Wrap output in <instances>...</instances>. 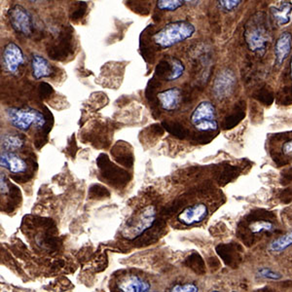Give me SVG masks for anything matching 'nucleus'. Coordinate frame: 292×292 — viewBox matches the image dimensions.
<instances>
[{"label":"nucleus","mask_w":292,"mask_h":292,"mask_svg":"<svg viewBox=\"0 0 292 292\" xmlns=\"http://www.w3.org/2000/svg\"><path fill=\"white\" fill-rule=\"evenodd\" d=\"M235 73L231 69H222L218 72L212 87V93L217 100H224L230 96L235 89Z\"/></svg>","instance_id":"nucleus-7"},{"label":"nucleus","mask_w":292,"mask_h":292,"mask_svg":"<svg viewBox=\"0 0 292 292\" xmlns=\"http://www.w3.org/2000/svg\"><path fill=\"white\" fill-rule=\"evenodd\" d=\"M25 144V141L15 133H3L1 135V146L6 151L21 149Z\"/></svg>","instance_id":"nucleus-17"},{"label":"nucleus","mask_w":292,"mask_h":292,"mask_svg":"<svg viewBox=\"0 0 292 292\" xmlns=\"http://www.w3.org/2000/svg\"><path fill=\"white\" fill-rule=\"evenodd\" d=\"M169 291L171 292H198L199 287L195 283H184V284H176Z\"/></svg>","instance_id":"nucleus-23"},{"label":"nucleus","mask_w":292,"mask_h":292,"mask_svg":"<svg viewBox=\"0 0 292 292\" xmlns=\"http://www.w3.org/2000/svg\"><path fill=\"white\" fill-rule=\"evenodd\" d=\"M32 76L36 79L47 78L53 74V67L43 56L33 55L31 59Z\"/></svg>","instance_id":"nucleus-15"},{"label":"nucleus","mask_w":292,"mask_h":292,"mask_svg":"<svg viewBox=\"0 0 292 292\" xmlns=\"http://www.w3.org/2000/svg\"><path fill=\"white\" fill-rule=\"evenodd\" d=\"M161 107L166 111H173L178 109L181 102V90L178 87L164 90L157 94Z\"/></svg>","instance_id":"nucleus-13"},{"label":"nucleus","mask_w":292,"mask_h":292,"mask_svg":"<svg viewBox=\"0 0 292 292\" xmlns=\"http://www.w3.org/2000/svg\"><path fill=\"white\" fill-rule=\"evenodd\" d=\"M261 13H257L255 16L250 17L247 24L245 25V43L248 49L259 55H263L268 44L271 41L269 30L266 27Z\"/></svg>","instance_id":"nucleus-2"},{"label":"nucleus","mask_w":292,"mask_h":292,"mask_svg":"<svg viewBox=\"0 0 292 292\" xmlns=\"http://www.w3.org/2000/svg\"><path fill=\"white\" fill-rule=\"evenodd\" d=\"M6 115L10 124L22 132H28L31 126L42 128L46 124V118L43 113L30 107H10Z\"/></svg>","instance_id":"nucleus-4"},{"label":"nucleus","mask_w":292,"mask_h":292,"mask_svg":"<svg viewBox=\"0 0 292 292\" xmlns=\"http://www.w3.org/2000/svg\"><path fill=\"white\" fill-rule=\"evenodd\" d=\"M156 218L157 211L154 206L143 207L139 215L126 222L122 229L123 237L129 241L138 239L154 225Z\"/></svg>","instance_id":"nucleus-3"},{"label":"nucleus","mask_w":292,"mask_h":292,"mask_svg":"<svg viewBox=\"0 0 292 292\" xmlns=\"http://www.w3.org/2000/svg\"><path fill=\"white\" fill-rule=\"evenodd\" d=\"M256 276L260 279L269 280V281H280L283 279V275L280 272H277L270 267H261L257 270Z\"/></svg>","instance_id":"nucleus-20"},{"label":"nucleus","mask_w":292,"mask_h":292,"mask_svg":"<svg viewBox=\"0 0 292 292\" xmlns=\"http://www.w3.org/2000/svg\"><path fill=\"white\" fill-rule=\"evenodd\" d=\"M191 123L200 132H213L218 129L217 109L209 101H203L191 114Z\"/></svg>","instance_id":"nucleus-5"},{"label":"nucleus","mask_w":292,"mask_h":292,"mask_svg":"<svg viewBox=\"0 0 292 292\" xmlns=\"http://www.w3.org/2000/svg\"><path fill=\"white\" fill-rule=\"evenodd\" d=\"M218 7L225 12H233L242 3V0H217Z\"/></svg>","instance_id":"nucleus-22"},{"label":"nucleus","mask_w":292,"mask_h":292,"mask_svg":"<svg viewBox=\"0 0 292 292\" xmlns=\"http://www.w3.org/2000/svg\"><path fill=\"white\" fill-rule=\"evenodd\" d=\"M29 1H30V2H37L39 0H29Z\"/></svg>","instance_id":"nucleus-27"},{"label":"nucleus","mask_w":292,"mask_h":292,"mask_svg":"<svg viewBox=\"0 0 292 292\" xmlns=\"http://www.w3.org/2000/svg\"><path fill=\"white\" fill-rule=\"evenodd\" d=\"M292 245V229L288 232H286L284 235L281 236L277 239H275L270 243L268 246V249L271 252L275 254H280L283 252L285 249H287L289 246Z\"/></svg>","instance_id":"nucleus-16"},{"label":"nucleus","mask_w":292,"mask_h":292,"mask_svg":"<svg viewBox=\"0 0 292 292\" xmlns=\"http://www.w3.org/2000/svg\"><path fill=\"white\" fill-rule=\"evenodd\" d=\"M275 226L273 223L267 220H255L249 224V230L254 234H259L264 232H272Z\"/></svg>","instance_id":"nucleus-19"},{"label":"nucleus","mask_w":292,"mask_h":292,"mask_svg":"<svg viewBox=\"0 0 292 292\" xmlns=\"http://www.w3.org/2000/svg\"><path fill=\"white\" fill-rule=\"evenodd\" d=\"M196 31L193 24L187 21H177L167 24L153 35L154 43L162 49L176 46L192 37Z\"/></svg>","instance_id":"nucleus-1"},{"label":"nucleus","mask_w":292,"mask_h":292,"mask_svg":"<svg viewBox=\"0 0 292 292\" xmlns=\"http://www.w3.org/2000/svg\"><path fill=\"white\" fill-rule=\"evenodd\" d=\"M270 11L278 26H286L291 21L292 2L283 0L278 6H272Z\"/></svg>","instance_id":"nucleus-14"},{"label":"nucleus","mask_w":292,"mask_h":292,"mask_svg":"<svg viewBox=\"0 0 292 292\" xmlns=\"http://www.w3.org/2000/svg\"><path fill=\"white\" fill-rule=\"evenodd\" d=\"M170 66H171V71L170 75L168 76V80L176 81L183 75L185 71V66L179 59L174 57H170Z\"/></svg>","instance_id":"nucleus-18"},{"label":"nucleus","mask_w":292,"mask_h":292,"mask_svg":"<svg viewBox=\"0 0 292 292\" xmlns=\"http://www.w3.org/2000/svg\"><path fill=\"white\" fill-rule=\"evenodd\" d=\"M3 65L7 71L15 74L19 71V68L25 63V55L18 44L15 42H9L5 45L2 53Z\"/></svg>","instance_id":"nucleus-8"},{"label":"nucleus","mask_w":292,"mask_h":292,"mask_svg":"<svg viewBox=\"0 0 292 292\" xmlns=\"http://www.w3.org/2000/svg\"><path fill=\"white\" fill-rule=\"evenodd\" d=\"M12 28L20 34L28 36L32 31V18L29 11L22 5H14L8 11Z\"/></svg>","instance_id":"nucleus-6"},{"label":"nucleus","mask_w":292,"mask_h":292,"mask_svg":"<svg viewBox=\"0 0 292 292\" xmlns=\"http://www.w3.org/2000/svg\"><path fill=\"white\" fill-rule=\"evenodd\" d=\"M185 1H188V2H191V1H194V0H185Z\"/></svg>","instance_id":"nucleus-28"},{"label":"nucleus","mask_w":292,"mask_h":292,"mask_svg":"<svg viewBox=\"0 0 292 292\" xmlns=\"http://www.w3.org/2000/svg\"><path fill=\"white\" fill-rule=\"evenodd\" d=\"M118 289L122 292H148L150 291L151 284L140 276L129 275L120 280Z\"/></svg>","instance_id":"nucleus-10"},{"label":"nucleus","mask_w":292,"mask_h":292,"mask_svg":"<svg viewBox=\"0 0 292 292\" xmlns=\"http://www.w3.org/2000/svg\"><path fill=\"white\" fill-rule=\"evenodd\" d=\"M283 152L285 155L292 156V140L285 142L283 145Z\"/></svg>","instance_id":"nucleus-25"},{"label":"nucleus","mask_w":292,"mask_h":292,"mask_svg":"<svg viewBox=\"0 0 292 292\" xmlns=\"http://www.w3.org/2000/svg\"><path fill=\"white\" fill-rule=\"evenodd\" d=\"M290 76H291L292 78V59H291V62H290Z\"/></svg>","instance_id":"nucleus-26"},{"label":"nucleus","mask_w":292,"mask_h":292,"mask_svg":"<svg viewBox=\"0 0 292 292\" xmlns=\"http://www.w3.org/2000/svg\"><path fill=\"white\" fill-rule=\"evenodd\" d=\"M292 47V34L289 31H283L278 37L275 44V57L277 66H281L290 54Z\"/></svg>","instance_id":"nucleus-12"},{"label":"nucleus","mask_w":292,"mask_h":292,"mask_svg":"<svg viewBox=\"0 0 292 292\" xmlns=\"http://www.w3.org/2000/svg\"><path fill=\"white\" fill-rule=\"evenodd\" d=\"M208 216V207L203 203H198L185 207L179 216L178 220L185 226H192L203 222Z\"/></svg>","instance_id":"nucleus-9"},{"label":"nucleus","mask_w":292,"mask_h":292,"mask_svg":"<svg viewBox=\"0 0 292 292\" xmlns=\"http://www.w3.org/2000/svg\"><path fill=\"white\" fill-rule=\"evenodd\" d=\"M0 166L12 173H22L28 169L26 161L13 151H4L0 156Z\"/></svg>","instance_id":"nucleus-11"},{"label":"nucleus","mask_w":292,"mask_h":292,"mask_svg":"<svg viewBox=\"0 0 292 292\" xmlns=\"http://www.w3.org/2000/svg\"><path fill=\"white\" fill-rule=\"evenodd\" d=\"M0 189H1V195H7L9 193L8 182L4 173H1L0 176Z\"/></svg>","instance_id":"nucleus-24"},{"label":"nucleus","mask_w":292,"mask_h":292,"mask_svg":"<svg viewBox=\"0 0 292 292\" xmlns=\"http://www.w3.org/2000/svg\"><path fill=\"white\" fill-rule=\"evenodd\" d=\"M185 0H157V8L162 11L173 12L180 8Z\"/></svg>","instance_id":"nucleus-21"}]
</instances>
